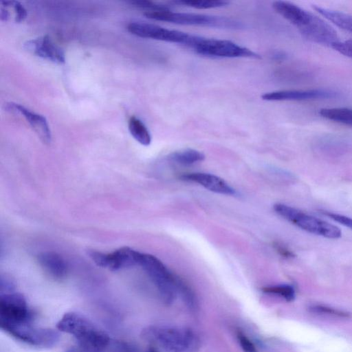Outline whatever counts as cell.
<instances>
[{"label":"cell","instance_id":"10","mask_svg":"<svg viewBox=\"0 0 352 352\" xmlns=\"http://www.w3.org/2000/svg\"><path fill=\"white\" fill-rule=\"evenodd\" d=\"M127 30L132 34L139 37L180 43L187 47L193 37V35L184 32L144 22H131L127 25Z\"/></svg>","mask_w":352,"mask_h":352},{"label":"cell","instance_id":"7","mask_svg":"<svg viewBox=\"0 0 352 352\" xmlns=\"http://www.w3.org/2000/svg\"><path fill=\"white\" fill-rule=\"evenodd\" d=\"M189 47L197 54L208 57L261 58L257 53L228 40L195 35Z\"/></svg>","mask_w":352,"mask_h":352},{"label":"cell","instance_id":"21","mask_svg":"<svg viewBox=\"0 0 352 352\" xmlns=\"http://www.w3.org/2000/svg\"><path fill=\"white\" fill-rule=\"evenodd\" d=\"M173 3L203 10L224 7L229 2L222 0H176Z\"/></svg>","mask_w":352,"mask_h":352},{"label":"cell","instance_id":"5","mask_svg":"<svg viewBox=\"0 0 352 352\" xmlns=\"http://www.w3.org/2000/svg\"><path fill=\"white\" fill-rule=\"evenodd\" d=\"M157 288L162 300L171 305L178 293L179 278L174 275L157 257L148 254H141L140 264Z\"/></svg>","mask_w":352,"mask_h":352},{"label":"cell","instance_id":"19","mask_svg":"<svg viewBox=\"0 0 352 352\" xmlns=\"http://www.w3.org/2000/svg\"><path fill=\"white\" fill-rule=\"evenodd\" d=\"M129 130L133 138L144 146H148L151 142V135L145 124L135 116L129 120Z\"/></svg>","mask_w":352,"mask_h":352},{"label":"cell","instance_id":"12","mask_svg":"<svg viewBox=\"0 0 352 352\" xmlns=\"http://www.w3.org/2000/svg\"><path fill=\"white\" fill-rule=\"evenodd\" d=\"M337 95L333 90L314 89L271 91L263 94L261 98L267 101H301L333 98Z\"/></svg>","mask_w":352,"mask_h":352},{"label":"cell","instance_id":"11","mask_svg":"<svg viewBox=\"0 0 352 352\" xmlns=\"http://www.w3.org/2000/svg\"><path fill=\"white\" fill-rule=\"evenodd\" d=\"M140 252L129 247H123L112 253L104 254L96 251H90L89 255L99 267L117 271L140 264Z\"/></svg>","mask_w":352,"mask_h":352},{"label":"cell","instance_id":"14","mask_svg":"<svg viewBox=\"0 0 352 352\" xmlns=\"http://www.w3.org/2000/svg\"><path fill=\"white\" fill-rule=\"evenodd\" d=\"M24 47L33 54L57 64L65 62V52L47 35L26 41Z\"/></svg>","mask_w":352,"mask_h":352},{"label":"cell","instance_id":"8","mask_svg":"<svg viewBox=\"0 0 352 352\" xmlns=\"http://www.w3.org/2000/svg\"><path fill=\"white\" fill-rule=\"evenodd\" d=\"M1 327L15 339L37 348L50 349L55 346L60 341V334L58 331L36 327L31 322L3 325Z\"/></svg>","mask_w":352,"mask_h":352},{"label":"cell","instance_id":"3","mask_svg":"<svg viewBox=\"0 0 352 352\" xmlns=\"http://www.w3.org/2000/svg\"><path fill=\"white\" fill-rule=\"evenodd\" d=\"M141 336L166 352H198L201 348L198 336L186 327L152 325L144 328Z\"/></svg>","mask_w":352,"mask_h":352},{"label":"cell","instance_id":"16","mask_svg":"<svg viewBox=\"0 0 352 352\" xmlns=\"http://www.w3.org/2000/svg\"><path fill=\"white\" fill-rule=\"evenodd\" d=\"M38 261L44 271L56 280H61L67 275L66 263L59 254L55 252H42L38 256Z\"/></svg>","mask_w":352,"mask_h":352},{"label":"cell","instance_id":"25","mask_svg":"<svg viewBox=\"0 0 352 352\" xmlns=\"http://www.w3.org/2000/svg\"><path fill=\"white\" fill-rule=\"evenodd\" d=\"M236 338L243 352H258L254 344L244 333L241 331H238L236 333Z\"/></svg>","mask_w":352,"mask_h":352},{"label":"cell","instance_id":"26","mask_svg":"<svg viewBox=\"0 0 352 352\" xmlns=\"http://www.w3.org/2000/svg\"><path fill=\"white\" fill-rule=\"evenodd\" d=\"M320 212L323 215L328 217L329 218L333 220L334 221H336V222L342 224V226L347 227L349 229L352 230V218L345 216V215H343V214H338V213H335V212H332L327 211V210H320Z\"/></svg>","mask_w":352,"mask_h":352},{"label":"cell","instance_id":"4","mask_svg":"<svg viewBox=\"0 0 352 352\" xmlns=\"http://www.w3.org/2000/svg\"><path fill=\"white\" fill-rule=\"evenodd\" d=\"M148 19L179 25L204 26L223 29H241L243 24L230 18L197 13L175 12L168 10L146 11Z\"/></svg>","mask_w":352,"mask_h":352},{"label":"cell","instance_id":"30","mask_svg":"<svg viewBox=\"0 0 352 352\" xmlns=\"http://www.w3.org/2000/svg\"><path fill=\"white\" fill-rule=\"evenodd\" d=\"M273 247L281 256L285 258H292L295 256V254L292 250L280 243L274 242Z\"/></svg>","mask_w":352,"mask_h":352},{"label":"cell","instance_id":"29","mask_svg":"<svg viewBox=\"0 0 352 352\" xmlns=\"http://www.w3.org/2000/svg\"><path fill=\"white\" fill-rule=\"evenodd\" d=\"M10 3L14 12V21L17 23L23 21L28 15L25 8L19 1H10Z\"/></svg>","mask_w":352,"mask_h":352},{"label":"cell","instance_id":"27","mask_svg":"<svg viewBox=\"0 0 352 352\" xmlns=\"http://www.w3.org/2000/svg\"><path fill=\"white\" fill-rule=\"evenodd\" d=\"M332 48L344 56L352 58V40L339 41L332 46Z\"/></svg>","mask_w":352,"mask_h":352},{"label":"cell","instance_id":"31","mask_svg":"<svg viewBox=\"0 0 352 352\" xmlns=\"http://www.w3.org/2000/svg\"><path fill=\"white\" fill-rule=\"evenodd\" d=\"M65 352H85L82 349H81L79 346L78 347H70L67 349Z\"/></svg>","mask_w":352,"mask_h":352},{"label":"cell","instance_id":"32","mask_svg":"<svg viewBox=\"0 0 352 352\" xmlns=\"http://www.w3.org/2000/svg\"><path fill=\"white\" fill-rule=\"evenodd\" d=\"M146 352H159L155 348L151 346L148 349Z\"/></svg>","mask_w":352,"mask_h":352},{"label":"cell","instance_id":"13","mask_svg":"<svg viewBox=\"0 0 352 352\" xmlns=\"http://www.w3.org/2000/svg\"><path fill=\"white\" fill-rule=\"evenodd\" d=\"M5 108L6 111L10 113L23 116L43 143L50 144L51 142V130L46 118L43 116L14 102L6 103Z\"/></svg>","mask_w":352,"mask_h":352},{"label":"cell","instance_id":"2","mask_svg":"<svg viewBox=\"0 0 352 352\" xmlns=\"http://www.w3.org/2000/svg\"><path fill=\"white\" fill-rule=\"evenodd\" d=\"M56 328L72 336L85 352H100L110 343L109 335L84 315L69 311L56 324Z\"/></svg>","mask_w":352,"mask_h":352},{"label":"cell","instance_id":"20","mask_svg":"<svg viewBox=\"0 0 352 352\" xmlns=\"http://www.w3.org/2000/svg\"><path fill=\"white\" fill-rule=\"evenodd\" d=\"M169 158L177 164L190 165L203 161L205 155L197 150L187 148L172 153L169 155Z\"/></svg>","mask_w":352,"mask_h":352},{"label":"cell","instance_id":"23","mask_svg":"<svg viewBox=\"0 0 352 352\" xmlns=\"http://www.w3.org/2000/svg\"><path fill=\"white\" fill-rule=\"evenodd\" d=\"M309 310L311 313L320 315H326L344 318L351 317V314L347 311L322 305H313L309 307Z\"/></svg>","mask_w":352,"mask_h":352},{"label":"cell","instance_id":"1","mask_svg":"<svg viewBox=\"0 0 352 352\" xmlns=\"http://www.w3.org/2000/svg\"><path fill=\"white\" fill-rule=\"evenodd\" d=\"M272 8L309 41L331 47L339 41L336 31L328 23L298 6L276 1L273 2Z\"/></svg>","mask_w":352,"mask_h":352},{"label":"cell","instance_id":"6","mask_svg":"<svg viewBox=\"0 0 352 352\" xmlns=\"http://www.w3.org/2000/svg\"><path fill=\"white\" fill-rule=\"evenodd\" d=\"M274 210L280 217L299 228L327 239H336L342 231L336 226L283 204H276Z\"/></svg>","mask_w":352,"mask_h":352},{"label":"cell","instance_id":"24","mask_svg":"<svg viewBox=\"0 0 352 352\" xmlns=\"http://www.w3.org/2000/svg\"><path fill=\"white\" fill-rule=\"evenodd\" d=\"M178 293L189 307H195L196 304L195 295L190 288L180 278L178 282Z\"/></svg>","mask_w":352,"mask_h":352},{"label":"cell","instance_id":"28","mask_svg":"<svg viewBox=\"0 0 352 352\" xmlns=\"http://www.w3.org/2000/svg\"><path fill=\"white\" fill-rule=\"evenodd\" d=\"M112 352H140L133 344L124 341H116L111 345Z\"/></svg>","mask_w":352,"mask_h":352},{"label":"cell","instance_id":"15","mask_svg":"<svg viewBox=\"0 0 352 352\" xmlns=\"http://www.w3.org/2000/svg\"><path fill=\"white\" fill-rule=\"evenodd\" d=\"M180 178L185 181L197 183L205 188L222 195H236V191L222 178L206 173H190L182 175Z\"/></svg>","mask_w":352,"mask_h":352},{"label":"cell","instance_id":"17","mask_svg":"<svg viewBox=\"0 0 352 352\" xmlns=\"http://www.w3.org/2000/svg\"><path fill=\"white\" fill-rule=\"evenodd\" d=\"M313 8L336 26L352 33V14L316 5Z\"/></svg>","mask_w":352,"mask_h":352},{"label":"cell","instance_id":"18","mask_svg":"<svg viewBox=\"0 0 352 352\" xmlns=\"http://www.w3.org/2000/svg\"><path fill=\"white\" fill-rule=\"evenodd\" d=\"M318 113L327 120L352 126V108H323Z\"/></svg>","mask_w":352,"mask_h":352},{"label":"cell","instance_id":"9","mask_svg":"<svg viewBox=\"0 0 352 352\" xmlns=\"http://www.w3.org/2000/svg\"><path fill=\"white\" fill-rule=\"evenodd\" d=\"M32 320V313L21 294L14 292L1 294V326L28 323Z\"/></svg>","mask_w":352,"mask_h":352},{"label":"cell","instance_id":"22","mask_svg":"<svg viewBox=\"0 0 352 352\" xmlns=\"http://www.w3.org/2000/svg\"><path fill=\"white\" fill-rule=\"evenodd\" d=\"M263 292L268 294L276 295L291 302L295 298L294 288L287 284L266 286L262 288Z\"/></svg>","mask_w":352,"mask_h":352}]
</instances>
